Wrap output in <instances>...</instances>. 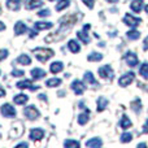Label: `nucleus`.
<instances>
[{"mask_svg": "<svg viewBox=\"0 0 148 148\" xmlns=\"http://www.w3.org/2000/svg\"><path fill=\"white\" fill-rule=\"evenodd\" d=\"M79 16L78 14H68L64 16V17L60 20V30H57L59 33H62V31H66L68 29H70L74 23H77Z\"/></svg>", "mask_w": 148, "mask_h": 148, "instance_id": "1", "label": "nucleus"}, {"mask_svg": "<svg viewBox=\"0 0 148 148\" xmlns=\"http://www.w3.org/2000/svg\"><path fill=\"white\" fill-rule=\"evenodd\" d=\"M34 53H35V57L42 62H46L48 59H51L53 56V51L49 48H35L34 49Z\"/></svg>", "mask_w": 148, "mask_h": 148, "instance_id": "2", "label": "nucleus"}, {"mask_svg": "<svg viewBox=\"0 0 148 148\" xmlns=\"http://www.w3.org/2000/svg\"><path fill=\"white\" fill-rule=\"evenodd\" d=\"M23 134V125L21 121H17L12 125L10 127V131H9V136L10 138H18Z\"/></svg>", "mask_w": 148, "mask_h": 148, "instance_id": "3", "label": "nucleus"}, {"mask_svg": "<svg viewBox=\"0 0 148 148\" xmlns=\"http://www.w3.org/2000/svg\"><path fill=\"white\" fill-rule=\"evenodd\" d=\"M23 113H25V116L29 118V120H31V121H34V120H36V118L40 116V113H39V110L36 109L34 105H30V107H27V108H25V110H23Z\"/></svg>", "mask_w": 148, "mask_h": 148, "instance_id": "4", "label": "nucleus"}, {"mask_svg": "<svg viewBox=\"0 0 148 148\" xmlns=\"http://www.w3.org/2000/svg\"><path fill=\"white\" fill-rule=\"evenodd\" d=\"M123 22L126 23L127 26H131V27H136L142 23V18H138V17H134L131 14H126L123 17Z\"/></svg>", "mask_w": 148, "mask_h": 148, "instance_id": "5", "label": "nucleus"}, {"mask_svg": "<svg viewBox=\"0 0 148 148\" xmlns=\"http://www.w3.org/2000/svg\"><path fill=\"white\" fill-rule=\"evenodd\" d=\"M0 112H1V114L4 116V117H8V118L16 116V109L10 104H3L1 108H0Z\"/></svg>", "mask_w": 148, "mask_h": 148, "instance_id": "6", "label": "nucleus"}, {"mask_svg": "<svg viewBox=\"0 0 148 148\" xmlns=\"http://www.w3.org/2000/svg\"><path fill=\"white\" fill-rule=\"evenodd\" d=\"M99 74L101 78L112 79L113 78V69L109 66V65H104V66L99 68Z\"/></svg>", "mask_w": 148, "mask_h": 148, "instance_id": "7", "label": "nucleus"}, {"mask_svg": "<svg viewBox=\"0 0 148 148\" xmlns=\"http://www.w3.org/2000/svg\"><path fill=\"white\" fill-rule=\"evenodd\" d=\"M123 59H125V61L127 62L129 66H131V68L138 65V57H136V55L134 53V52H127V53L123 56Z\"/></svg>", "mask_w": 148, "mask_h": 148, "instance_id": "8", "label": "nucleus"}, {"mask_svg": "<svg viewBox=\"0 0 148 148\" xmlns=\"http://www.w3.org/2000/svg\"><path fill=\"white\" fill-rule=\"evenodd\" d=\"M134 77H135V74H134V73H126L125 75H122L120 78L118 83H120V86L126 87V86H129V84L134 81Z\"/></svg>", "mask_w": 148, "mask_h": 148, "instance_id": "9", "label": "nucleus"}, {"mask_svg": "<svg viewBox=\"0 0 148 148\" xmlns=\"http://www.w3.org/2000/svg\"><path fill=\"white\" fill-rule=\"evenodd\" d=\"M90 27H91V25H90V23H87V25H84L83 30L77 33V36H78V38L81 39V40L83 42L84 44H87L90 42V36H88V34H87V30H88Z\"/></svg>", "mask_w": 148, "mask_h": 148, "instance_id": "10", "label": "nucleus"}, {"mask_svg": "<svg viewBox=\"0 0 148 148\" xmlns=\"http://www.w3.org/2000/svg\"><path fill=\"white\" fill-rule=\"evenodd\" d=\"M17 88H21V90H25V88H30L31 91H35L36 88H39V86H33L31 81L29 79H25V81H21V82H17Z\"/></svg>", "mask_w": 148, "mask_h": 148, "instance_id": "11", "label": "nucleus"}, {"mask_svg": "<svg viewBox=\"0 0 148 148\" xmlns=\"http://www.w3.org/2000/svg\"><path fill=\"white\" fill-rule=\"evenodd\" d=\"M84 88H86L84 84L82 83L79 79H75V81L72 83V90L75 92V95H82L84 92Z\"/></svg>", "mask_w": 148, "mask_h": 148, "instance_id": "12", "label": "nucleus"}, {"mask_svg": "<svg viewBox=\"0 0 148 148\" xmlns=\"http://www.w3.org/2000/svg\"><path fill=\"white\" fill-rule=\"evenodd\" d=\"M43 5V1L42 0H25V8L26 9H35V8H39Z\"/></svg>", "mask_w": 148, "mask_h": 148, "instance_id": "13", "label": "nucleus"}, {"mask_svg": "<svg viewBox=\"0 0 148 148\" xmlns=\"http://www.w3.org/2000/svg\"><path fill=\"white\" fill-rule=\"evenodd\" d=\"M43 136H44V131L42 129H33L30 131V138L33 140H40Z\"/></svg>", "mask_w": 148, "mask_h": 148, "instance_id": "14", "label": "nucleus"}, {"mask_svg": "<svg viewBox=\"0 0 148 148\" xmlns=\"http://www.w3.org/2000/svg\"><path fill=\"white\" fill-rule=\"evenodd\" d=\"M26 31H27V27H26V25L23 22H21V21H18V22L14 25L16 35H22V34H25Z\"/></svg>", "mask_w": 148, "mask_h": 148, "instance_id": "15", "label": "nucleus"}, {"mask_svg": "<svg viewBox=\"0 0 148 148\" xmlns=\"http://www.w3.org/2000/svg\"><path fill=\"white\" fill-rule=\"evenodd\" d=\"M62 69H64V65H62V62H60V61L52 62L51 66H49V70H51V73H53V74L62 72Z\"/></svg>", "mask_w": 148, "mask_h": 148, "instance_id": "16", "label": "nucleus"}, {"mask_svg": "<svg viewBox=\"0 0 148 148\" xmlns=\"http://www.w3.org/2000/svg\"><path fill=\"white\" fill-rule=\"evenodd\" d=\"M7 7L10 10H18L21 8V0H7Z\"/></svg>", "mask_w": 148, "mask_h": 148, "instance_id": "17", "label": "nucleus"}, {"mask_svg": "<svg viewBox=\"0 0 148 148\" xmlns=\"http://www.w3.org/2000/svg\"><path fill=\"white\" fill-rule=\"evenodd\" d=\"M143 0H133L131 1V10L135 13H139L142 10V8H143Z\"/></svg>", "mask_w": 148, "mask_h": 148, "instance_id": "18", "label": "nucleus"}, {"mask_svg": "<svg viewBox=\"0 0 148 148\" xmlns=\"http://www.w3.org/2000/svg\"><path fill=\"white\" fill-rule=\"evenodd\" d=\"M101 144H103V142L100 138H92L90 140H87L86 146L90 148H97V147H101Z\"/></svg>", "mask_w": 148, "mask_h": 148, "instance_id": "19", "label": "nucleus"}, {"mask_svg": "<svg viewBox=\"0 0 148 148\" xmlns=\"http://www.w3.org/2000/svg\"><path fill=\"white\" fill-rule=\"evenodd\" d=\"M27 100H29V96H27V95L20 94V95H16L14 99H13V101H14L16 104H18V105H22V104H25Z\"/></svg>", "mask_w": 148, "mask_h": 148, "instance_id": "20", "label": "nucleus"}, {"mask_svg": "<svg viewBox=\"0 0 148 148\" xmlns=\"http://www.w3.org/2000/svg\"><path fill=\"white\" fill-rule=\"evenodd\" d=\"M88 120H90V110L86 109V112H84V113L79 114V117H78V123H79V125H86V123L88 122Z\"/></svg>", "mask_w": 148, "mask_h": 148, "instance_id": "21", "label": "nucleus"}, {"mask_svg": "<svg viewBox=\"0 0 148 148\" xmlns=\"http://www.w3.org/2000/svg\"><path fill=\"white\" fill-rule=\"evenodd\" d=\"M52 26H53L52 22H36L35 25H34V27H35L36 30H48Z\"/></svg>", "mask_w": 148, "mask_h": 148, "instance_id": "22", "label": "nucleus"}, {"mask_svg": "<svg viewBox=\"0 0 148 148\" xmlns=\"http://www.w3.org/2000/svg\"><path fill=\"white\" fill-rule=\"evenodd\" d=\"M31 75H33V79H42V78H44V75H46V72L36 68V69L31 70Z\"/></svg>", "mask_w": 148, "mask_h": 148, "instance_id": "23", "label": "nucleus"}, {"mask_svg": "<svg viewBox=\"0 0 148 148\" xmlns=\"http://www.w3.org/2000/svg\"><path fill=\"white\" fill-rule=\"evenodd\" d=\"M107 105H108V100L105 99V97L100 96L99 99H97V112H103Z\"/></svg>", "mask_w": 148, "mask_h": 148, "instance_id": "24", "label": "nucleus"}, {"mask_svg": "<svg viewBox=\"0 0 148 148\" xmlns=\"http://www.w3.org/2000/svg\"><path fill=\"white\" fill-rule=\"evenodd\" d=\"M16 61L21 65H30L31 64V59L27 56V55H21V56H18Z\"/></svg>", "mask_w": 148, "mask_h": 148, "instance_id": "25", "label": "nucleus"}, {"mask_svg": "<svg viewBox=\"0 0 148 148\" xmlns=\"http://www.w3.org/2000/svg\"><path fill=\"white\" fill-rule=\"evenodd\" d=\"M120 126H121V129H123V130L131 127V121L129 120L127 116H122V118H121V122H120Z\"/></svg>", "mask_w": 148, "mask_h": 148, "instance_id": "26", "label": "nucleus"}, {"mask_svg": "<svg viewBox=\"0 0 148 148\" xmlns=\"http://www.w3.org/2000/svg\"><path fill=\"white\" fill-rule=\"evenodd\" d=\"M68 47H69V49L73 52V53H77V52L81 51V47H79V44H78V42L77 40H69Z\"/></svg>", "mask_w": 148, "mask_h": 148, "instance_id": "27", "label": "nucleus"}, {"mask_svg": "<svg viewBox=\"0 0 148 148\" xmlns=\"http://www.w3.org/2000/svg\"><path fill=\"white\" fill-rule=\"evenodd\" d=\"M87 60L88 61H100V60H103V55L99 52H92L87 56Z\"/></svg>", "mask_w": 148, "mask_h": 148, "instance_id": "28", "label": "nucleus"}, {"mask_svg": "<svg viewBox=\"0 0 148 148\" xmlns=\"http://www.w3.org/2000/svg\"><path fill=\"white\" fill-rule=\"evenodd\" d=\"M61 84V79L59 78H51V79H47L46 81V86L47 87H56Z\"/></svg>", "mask_w": 148, "mask_h": 148, "instance_id": "29", "label": "nucleus"}, {"mask_svg": "<svg viewBox=\"0 0 148 148\" xmlns=\"http://www.w3.org/2000/svg\"><path fill=\"white\" fill-rule=\"evenodd\" d=\"M69 4H70L69 0H60V1L57 3V5H56V10L57 12H60V10H62V9H65V8L69 7Z\"/></svg>", "mask_w": 148, "mask_h": 148, "instance_id": "30", "label": "nucleus"}, {"mask_svg": "<svg viewBox=\"0 0 148 148\" xmlns=\"http://www.w3.org/2000/svg\"><path fill=\"white\" fill-rule=\"evenodd\" d=\"M84 81H86L87 83H90V84H96V81H95L94 75H92V73H90V72L84 73Z\"/></svg>", "mask_w": 148, "mask_h": 148, "instance_id": "31", "label": "nucleus"}, {"mask_svg": "<svg viewBox=\"0 0 148 148\" xmlns=\"http://www.w3.org/2000/svg\"><path fill=\"white\" fill-rule=\"evenodd\" d=\"M139 73H140V75L143 77V78L148 79V64H143L140 66V69H139Z\"/></svg>", "mask_w": 148, "mask_h": 148, "instance_id": "32", "label": "nucleus"}, {"mask_svg": "<svg viewBox=\"0 0 148 148\" xmlns=\"http://www.w3.org/2000/svg\"><path fill=\"white\" fill-rule=\"evenodd\" d=\"M64 146L66 148H78L79 147V142H77V140H65Z\"/></svg>", "mask_w": 148, "mask_h": 148, "instance_id": "33", "label": "nucleus"}, {"mask_svg": "<svg viewBox=\"0 0 148 148\" xmlns=\"http://www.w3.org/2000/svg\"><path fill=\"white\" fill-rule=\"evenodd\" d=\"M131 108H133L135 112H139V110H140V108H142V101H140V99L134 100V101L131 103Z\"/></svg>", "mask_w": 148, "mask_h": 148, "instance_id": "34", "label": "nucleus"}, {"mask_svg": "<svg viewBox=\"0 0 148 148\" xmlns=\"http://www.w3.org/2000/svg\"><path fill=\"white\" fill-rule=\"evenodd\" d=\"M127 36L130 39H133V40H136V39H139V36H140V33L136 30H130L127 33Z\"/></svg>", "mask_w": 148, "mask_h": 148, "instance_id": "35", "label": "nucleus"}, {"mask_svg": "<svg viewBox=\"0 0 148 148\" xmlns=\"http://www.w3.org/2000/svg\"><path fill=\"white\" fill-rule=\"evenodd\" d=\"M131 139H133V135L130 133H125L121 135V142L122 143H129V142H131Z\"/></svg>", "mask_w": 148, "mask_h": 148, "instance_id": "36", "label": "nucleus"}, {"mask_svg": "<svg viewBox=\"0 0 148 148\" xmlns=\"http://www.w3.org/2000/svg\"><path fill=\"white\" fill-rule=\"evenodd\" d=\"M82 1L84 3V5H86L87 8H90V9H92L94 8V3L95 0H82Z\"/></svg>", "mask_w": 148, "mask_h": 148, "instance_id": "37", "label": "nucleus"}, {"mask_svg": "<svg viewBox=\"0 0 148 148\" xmlns=\"http://www.w3.org/2000/svg\"><path fill=\"white\" fill-rule=\"evenodd\" d=\"M49 14H51L49 9H43V10H40V12H38L39 17H47V16H49Z\"/></svg>", "mask_w": 148, "mask_h": 148, "instance_id": "38", "label": "nucleus"}, {"mask_svg": "<svg viewBox=\"0 0 148 148\" xmlns=\"http://www.w3.org/2000/svg\"><path fill=\"white\" fill-rule=\"evenodd\" d=\"M8 57V51L7 49H0V61L5 60Z\"/></svg>", "mask_w": 148, "mask_h": 148, "instance_id": "39", "label": "nucleus"}, {"mask_svg": "<svg viewBox=\"0 0 148 148\" xmlns=\"http://www.w3.org/2000/svg\"><path fill=\"white\" fill-rule=\"evenodd\" d=\"M12 75L13 77H22V75H25V73L22 72V70H17V69H14L12 72Z\"/></svg>", "mask_w": 148, "mask_h": 148, "instance_id": "40", "label": "nucleus"}, {"mask_svg": "<svg viewBox=\"0 0 148 148\" xmlns=\"http://www.w3.org/2000/svg\"><path fill=\"white\" fill-rule=\"evenodd\" d=\"M143 48L146 49V51H148V36L144 39V42H143Z\"/></svg>", "mask_w": 148, "mask_h": 148, "instance_id": "41", "label": "nucleus"}, {"mask_svg": "<svg viewBox=\"0 0 148 148\" xmlns=\"http://www.w3.org/2000/svg\"><path fill=\"white\" fill-rule=\"evenodd\" d=\"M143 131L144 133H148V120H147V122L144 123V126H143Z\"/></svg>", "mask_w": 148, "mask_h": 148, "instance_id": "42", "label": "nucleus"}, {"mask_svg": "<svg viewBox=\"0 0 148 148\" xmlns=\"http://www.w3.org/2000/svg\"><path fill=\"white\" fill-rule=\"evenodd\" d=\"M4 95H5V90L1 86H0V97H3V96H4Z\"/></svg>", "mask_w": 148, "mask_h": 148, "instance_id": "43", "label": "nucleus"}, {"mask_svg": "<svg viewBox=\"0 0 148 148\" xmlns=\"http://www.w3.org/2000/svg\"><path fill=\"white\" fill-rule=\"evenodd\" d=\"M3 30H5V23L0 21V31H3Z\"/></svg>", "mask_w": 148, "mask_h": 148, "instance_id": "44", "label": "nucleus"}, {"mask_svg": "<svg viewBox=\"0 0 148 148\" xmlns=\"http://www.w3.org/2000/svg\"><path fill=\"white\" fill-rule=\"evenodd\" d=\"M34 36H36V31L31 30V31H30V38H34Z\"/></svg>", "mask_w": 148, "mask_h": 148, "instance_id": "45", "label": "nucleus"}, {"mask_svg": "<svg viewBox=\"0 0 148 148\" xmlns=\"http://www.w3.org/2000/svg\"><path fill=\"white\" fill-rule=\"evenodd\" d=\"M29 144L27 143H20V144H17V147H27Z\"/></svg>", "mask_w": 148, "mask_h": 148, "instance_id": "46", "label": "nucleus"}, {"mask_svg": "<svg viewBox=\"0 0 148 148\" xmlns=\"http://www.w3.org/2000/svg\"><path fill=\"white\" fill-rule=\"evenodd\" d=\"M39 99H42V100H47V99H46V95H44V94L39 95Z\"/></svg>", "mask_w": 148, "mask_h": 148, "instance_id": "47", "label": "nucleus"}, {"mask_svg": "<svg viewBox=\"0 0 148 148\" xmlns=\"http://www.w3.org/2000/svg\"><path fill=\"white\" fill-rule=\"evenodd\" d=\"M107 1H108V3H117L118 0H107Z\"/></svg>", "mask_w": 148, "mask_h": 148, "instance_id": "48", "label": "nucleus"}, {"mask_svg": "<svg viewBox=\"0 0 148 148\" xmlns=\"http://www.w3.org/2000/svg\"><path fill=\"white\" fill-rule=\"evenodd\" d=\"M146 12L148 13V5H146Z\"/></svg>", "mask_w": 148, "mask_h": 148, "instance_id": "49", "label": "nucleus"}, {"mask_svg": "<svg viewBox=\"0 0 148 148\" xmlns=\"http://www.w3.org/2000/svg\"><path fill=\"white\" fill-rule=\"evenodd\" d=\"M0 136H1V135H0Z\"/></svg>", "mask_w": 148, "mask_h": 148, "instance_id": "50", "label": "nucleus"}]
</instances>
